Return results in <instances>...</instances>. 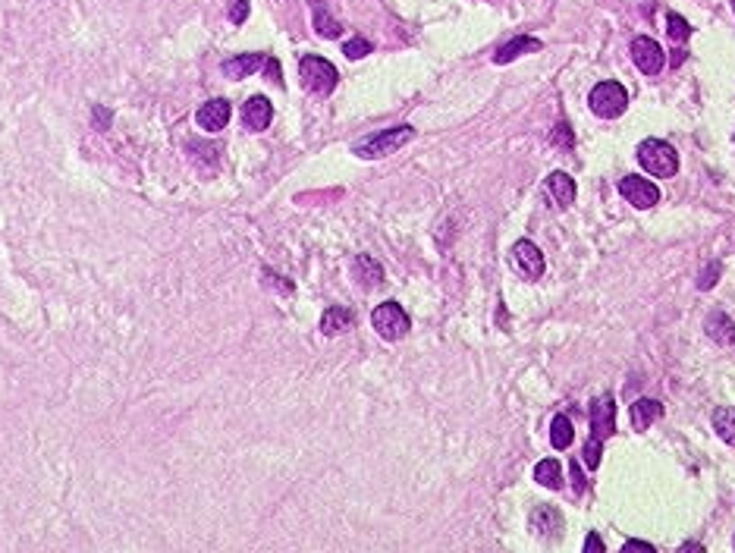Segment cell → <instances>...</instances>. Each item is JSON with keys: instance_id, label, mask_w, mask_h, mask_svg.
I'll return each mask as SVG.
<instances>
[{"instance_id": "obj_1", "label": "cell", "mask_w": 735, "mask_h": 553, "mask_svg": "<svg viewBox=\"0 0 735 553\" xmlns=\"http://www.w3.org/2000/svg\"><path fill=\"white\" fill-rule=\"evenodd\" d=\"M638 164L651 176L666 180V176H676V170H679V152L663 138H645L638 145Z\"/></svg>"}, {"instance_id": "obj_2", "label": "cell", "mask_w": 735, "mask_h": 553, "mask_svg": "<svg viewBox=\"0 0 735 553\" xmlns=\"http://www.w3.org/2000/svg\"><path fill=\"white\" fill-rule=\"evenodd\" d=\"M412 138H415V129H412V126H393V129H383V132H377V136L361 138L352 152L365 160L387 158V154L399 152V148H403L406 142H412Z\"/></svg>"}, {"instance_id": "obj_3", "label": "cell", "mask_w": 735, "mask_h": 553, "mask_svg": "<svg viewBox=\"0 0 735 553\" xmlns=\"http://www.w3.org/2000/svg\"><path fill=\"white\" fill-rule=\"evenodd\" d=\"M298 76H302V85H306L308 91H314V95H330V91L337 89V82H340L337 66H333L330 60H324V57H314V54L298 60Z\"/></svg>"}, {"instance_id": "obj_4", "label": "cell", "mask_w": 735, "mask_h": 553, "mask_svg": "<svg viewBox=\"0 0 735 553\" xmlns=\"http://www.w3.org/2000/svg\"><path fill=\"white\" fill-rule=\"evenodd\" d=\"M588 104L597 117H604V120L623 117L625 107H629V91H625L619 82H597L588 95Z\"/></svg>"}, {"instance_id": "obj_5", "label": "cell", "mask_w": 735, "mask_h": 553, "mask_svg": "<svg viewBox=\"0 0 735 553\" xmlns=\"http://www.w3.org/2000/svg\"><path fill=\"white\" fill-rule=\"evenodd\" d=\"M371 324H375V331L381 333L383 339L393 343V339H403L406 333H409L412 321L399 302H381L375 311H371Z\"/></svg>"}, {"instance_id": "obj_6", "label": "cell", "mask_w": 735, "mask_h": 553, "mask_svg": "<svg viewBox=\"0 0 735 553\" xmlns=\"http://www.w3.org/2000/svg\"><path fill=\"white\" fill-rule=\"evenodd\" d=\"M613 431H616V402H613L610 393H600L594 402H591V437L588 440L604 443Z\"/></svg>"}, {"instance_id": "obj_7", "label": "cell", "mask_w": 735, "mask_h": 553, "mask_svg": "<svg viewBox=\"0 0 735 553\" xmlns=\"http://www.w3.org/2000/svg\"><path fill=\"white\" fill-rule=\"evenodd\" d=\"M631 60H635V66L645 73V76H660V69L666 66V54L663 48H660L654 38H647V35H638L635 42H631Z\"/></svg>"}, {"instance_id": "obj_8", "label": "cell", "mask_w": 735, "mask_h": 553, "mask_svg": "<svg viewBox=\"0 0 735 553\" xmlns=\"http://www.w3.org/2000/svg\"><path fill=\"white\" fill-rule=\"evenodd\" d=\"M619 195H623L631 207H638V211H647V207H654L660 201V189L654 186L651 180H645V176H625V180L619 183Z\"/></svg>"}, {"instance_id": "obj_9", "label": "cell", "mask_w": 735, "mask_h": 553, "mask_svg": "<svg viewBox=\"0 0 735 553\" xmlns=\"http://www.w3.org/2000/svg\"><path fill=\"white\" fill-rule=\"evenodd\" d=\"M513 268L519 270L522 276H528V280H538V276L544 274V252L534 245L531 239H519L513 245Z\"/></svg>"}, {"instance_id": "obj_10", "label": "cell", "mask_w": 735, "mask_h": 553, "mask_svg": "<svg viewBox=\"0 0 735 553\" xmlns=\"http://www.w3.org/2000/svg\"><path fill=\"white\" fill-rule=\"evenodd\" d=\"M271 117H274V107H271V101H267L264 95H255V97H249V101L243 104V123H245V129H251V132L267 129V126H271Z\"/></svg>"}, {"instance_id": "obj_11", "label": "cell", "mask_w": 735, "mask_h": 553, "mask_svg": "<svg viewBox=\"0 0 735 553\" xmlns=\"http://www.w3.org/2000/svg\"><path fill=\"white\" fill-rule=\"evenodd\" d=\"M229 117H233V107H229V101H223V97H214V101L198 107V126H202L205 132H220L223 126L229 123Z\"/></svg>"}, {"instance_id": "obj_12", "label": "cell", "mask_w": 735, "mask_h": 553, "mask_svg": "<svg viewBox=\"0 0 735 553\" xmlns=\"http://www.w3.org/2000/svg\"><path fill=\"white\" fill-rule=\"evenodd\" d=\"M264 66H267V54H239V57L223 60V76L245 79V76H251V73H258V69H264Z\"/></svg>"}, {"instance_id": "obj_13", "label": "cell", "mask_w": 735, "mask_h": 553, "mask_svg": "<svg viewBox=\"0 0 735 553\" xmlns=\"http://www.w3.org/2000/svg\"><path fill=\"white\" fill-rule=\"evenodd\" d=\"M547 192H550V199H553L556 207H569L572 201H576V180L562 170L550 173L547 176Z\"/></svg>"}, {"instance_id": "obj_14", "label": "cell", "mask_w": 735, "mask_h": 553, "mask_svg": "<svg viewBox=\"0 0 735 553\" xmlns=\"http://www.w3.org/2000/svg\"><path fill=\"white\" fill-rule=\"evenodd\" d=\"M531 532H538L541 538H560L562 532V516L553 506H538L531 512Z\"/></svg>"}, {"instance_id": "obj_15", "label": "cell", "mask_w": 735, "mask_h": 553, "mask_svg": "<svg viewBox=\"0 0 735 553\" xmlns=\"http://www.w3.org/2000/svg\"><path fill=\"white\" fill-rule=\"evenodd\" d=\"M528 51H541V42L538 38H531V35H519V38H513V42H507V44H499L497 48V54H493V63H513V60H519L522 54H528Z\"/></svg>"}, {"instance_id": "obj_16", "label": "cell", "mask_w": 735, "mask_h": 553, "mask_svg": "<svg viewBox=\"0 0 735 553\" xmlns=\"http://www.w3.org/2000/svg\"><path fill=\"white\" fill-rule=\"evenodd\" d=\"M355 324L352 311L343 308V305H330V308L321 315V333L324 337H337V333H346Z\"/></svg>"}, {"instance_id": "obj_17", "label": "cell", "mask_w": 735, "mask_h": 553, "mask_svg": "<svg viewBox=\"0 0 735 553\" xmlns=\"http://www.w3.org/2000/svg\"><path fill=\"white\" fill-rule=\"evenodd\" d=\"M631 428L635 431H647L654 422H657L660 415H663V402L651 400V396H645V400L631 402Z\"/></svg>"}, {"instance_id": "obj_18", "label": "cell", "mask_w": 735, "mask_h": 553, "mask_svg": "<svg viewBox=\"0 0 735 553\" xmlns=\"http://www.w3.org/2000/svg\"><path fill=\"white\" fill-rule=\"evenodd\" d=\"M352 270H355V280H359L365 290H375V286L383 284V268L371 255H359V258H355Z\"/></svg>"}, {"instance_id": "obj_19", "label": "cell", "mask_w": 735, "mask_h": 553, "mask_svg": "<svg viewBox=\"0 0 735 553\" xmlns=\"http://www.w3.org/2000/svg\"><path fill=\"white\" fill-rule=\"evenodd\" d=\"M704 327H708V337L716 339L720 346L735 343V321L729 318V315H723V311H710Z\"/></svg>"}, {"instance_id": "obj_20", "label": "cell", "mask_w": 735, "mask_h": 553, "mask_svg": "<svg viewBox=\"0 0 735 553\" xmlns=\"http://www.w3.org/2000/svg\"><path fill=\"white\" fill-rule=\"evenodd\" d=\"M534 481L541 484V487H550V491H560L562 487V469L556 459H541V463L534 465Z\"/></svg>"}, {"instance_id": "obj_21", "label": "cell", "mask_w": 735, "mask_h": 553, "mask_svg": "<svg viewBox=\"0 0 735 553\" xmlns=\"http://www.w3.org/2000/svg\"><path fill=\"white\" fill-rule=\"evenodd\" d=\"M312 13H314V32H318L321 38H340L343 26L333 19L330 13H327V7L321 4V0H314L312 4Z\"/></svg>"}, {"instance_id": "obj_22", "label": "cell", "mask_w": 735, "mask_h": 553, "mask_svg": "<svg viewBox=\"0 0 735 553\" xmlns=\"http://www.w3.org/2000/svg\"><path fill=\"white\" fill-rule=\"evenodd\" d=\"M572 437H576V431H572L569 415H556L553 422H550V443L556 449H566L572 447Z\"/></svg>"}, {"instance_id": "obj_23", "label": "cell", "mask_w": 735, "mask_h": 553, "mask_svg": "<svg viewBox=\"0 0 735 553\" xmlns=\"http://www.w3.org/2000/svg\"><path fill=\"white\" fill-rule=\"evenodd\" d=\"M714 428L729 447H735V406H723L714 412Z\"/></svg>"}, {"instance_id": "obj_24", "label": "cell", "mask_w": 735, "mask_h": 553, "mask_svg": "<svg viewBox=\"0 0 735 553\" xmlns=\"http://www.w3.org/2000/svg\"><path fill=\"white\" fill-rule=\"evenodd\" d=\"M666 35H669L676 44H685L688 38H692V26H688L679 13H669L666 16Z\"/></svg>"}, {"instance_id": "obj_25", "label": "cell", "mask_w": 735, "mask_h": 553, "mask_svg": "<svg viewBox=\"0 0 735 553\" xmlns=\"http://www.w3.org/2000/svg\"><path fill=\"white\" fill-rule=\"evenodd\" d=\"M343 54H346L349 60H361V57L371 54V42H365V38H352V42H346Z\"/></svg>"}, {"instance_id": "obj_26", "label": "cell", "mask_w": 735, "mask_h": 553, "mask_svg": "<svg viewBox=\"0 0 735 553\" xmlns=\"http://www.w3.org/2000/svg\"><path fill=\"white\" fill-rule=\"evenodd\" d=\"M550 142H553V145H560V148H566V152H569L572 145H576V138H572V129H569V123H560L553 129V136H550Z\"/></svg>"}, {"instance_id": "obj_27", "label": "cell", "mask_w": 735, "mask_h": 553, "mask_svg": "<svg viewBox=\"0 0 735 553\" xmlns=\"http://www.w3.org/2000/svg\"><path fill=\"white\" fill-rule=\"evenodd\" d=\"M720 270H723V268H720L716 261L708 264V268L700 270V276H698V286H700V290H710V286H716V280H720Z\"/></svg>"}, {"instance_id": "obj_28", "label": "cell", "mask_w": 735, "mask_h": 553, "mask_svg": "<svg viewBox=\"0 0 735 553\" xmlns=\"http://www.w3.org/2000/svg\"><path fill=\"white\" fill-rule=\"evenodd\" d=\"M245 16H249V0H233V7H229V22H233V26H243Z\"/></svg>"}, {"instance_id": "obj_29", "label": "cell", "mask_w": 735, "mask_h": 553, "mask_svg": "<svg viewBox=\"0 0 735 553\" xmlns=\"http://www.w3.org/2000/svg\"><path fill=\"white\" fill-rule=\"evenodd\" d=\"M582 553H607V547H604V538L597 532H588L584 534V547H582Z\"/></svg>"}, {"instance_id": "obj_30", "label": "cell", "mask_w": 735, "mask_h": 553, "mask_svg": "<svg viewBox=\"0 0 735 553\" xmlns=\"http://www.w3.org/2000/svg\"><path fill=\"white\" fill-rule=\"evenodd\" d=\"M623 553H657V547L647 544V541H625Z\"/></svg>"}, {"instance_id": "obj_31", "label": "cell", "mask_w": 735, "mask_h": 553, "mask_svg": "<svg viewBox=\"0 0 735 553\" xmlns=\"http://www.w3.org/2000/svg\"><path fill=\"white\" fill-rule=\"evenodd\" d=\"M91 117H95V129H107V126H111V111H107V107H95Z\"/></svg>"}, {"instance_id": "obj_32", "label": "cell", "mask_w": 735, "mask_h": 553, "mask_svg": "<svg viewBox=\"0 0 735 553\" xmlns=\"http://www.w3.org/2000/svg\"><path fill=\"white\" fill-rule=\"evenodd\" d=\"M572 484H576V494L584 491V478H582V463H572Z\"/></svg>"}, {"instance_id": "obj_33", "label": "cell", "mask_w": 735, "mask_h": 553, "mask_svg": "<svg viewBox=\"0 0 735 553\" xmlns=\"http://www.w3.org/2000/svg\"><path fill=\"white\" fill-rule=\"evenodd\" d=\"M679 553H708V550H704V544H698V541H685V544L679 547Z\"/></svg>"}, {"instance_id": "obj_34", "label": "cell", "mask_w": 735, "mask_h": 553, "mask_svg": "<svg viewBox=\"0 0 735 553\" xmlns=\"http://www.w3.org/2000/svg\"><path fill=\"white\" fill-rule=\"evenodd\" d=\"M732 10H735V0H732Z\"/></svg>"}, {"instance_id": "obj_35", "label": "cell", "mask_w": 735, "mask_h": 553, "mask_svg": "<svg viewBox=\"0 0 735 553\" xmlns=\"http://www.w3.org/2000/svg\"><path fill=\"white\" fill-rule=\"evenodd\" d=\"M732 544H735V541H732Z\"/></svg>"}]
</instances>
